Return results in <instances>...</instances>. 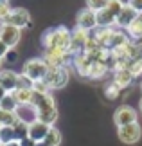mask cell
Listing matches in <instances>:
<instances>
[{"mask_svg":"<svg viewBox=\"0 0 142 146\" xmlns=\"http://www.w3.org/2000/svg\"><path fill=\"white\" fill-rule=\"evenodd\" d=\"M34 90V88H32ZM32 105L36 106L38 110V121H43L47 125L52 126L56 119H58V108H56V101L50 96L49 92H36L34 90V99H32Z\"/></svg>","mask_w":142,"mask_h":146,"instance_id":"1","label":"cell"},{"mask_svg":"<svg viewBox=\"0 0 142 146\" xmlns=\"http://www.w3.org/2000/svg\"><path fill=\"white\" fill-rule=\"evenodd\" d=\"M42 43L45 49H70V31L63 25L52 27V29L45 31L42 36Z\"/></svg>","mask_w":142,"mask_h":146,"instance_id":"2","label":"cell"},{"mask_svg":"<svg viewBox=\"0 0 142 146\" xmlns=\"http://www.w3.org/2000/svg\"><path fill=\"white\" fill-rule=\"evenodd\" d=\"M49 70V65L45 63L43 58H32V60H27L24 67H22V74H24L27 80H31L32 83L34 81H42L45 74Z\"/></svg>","mask_w":142,"mask_h":146,"instance_id":"3","label":"cell"},{"mask_svg":"<svg viewBox=\"0 0 142 146\" xmlns=\"http://www.w3.org/2000/svg\"><path fill=\"white\" fill-rule=\"evenodd\" d=\"M43 81L49 88H63L69 83V70L67 67H49Z\"/></svg>","mask_w":142,"mask_h":146,"instance_id":"4","label":"cell"},{"mask_svg":"<svg viewBox=\"0 0 142 146\" xmlns=\"http://www.w3.org/2000/svg\"><path fill=\"white\" fill-rule=\"evenodd\" d=\"M2 24H7V25H13V27H18V29H24V27H29L31 25V15L29 11L24 9V7H11L9 15L2 20Z\"/></svg>","mask_w":142,"mask_h":146,"instance_id":"5","label":"cell"},{"mask_svg":"<svg viewBox=\"0 0 142 146\" xmlns=\"http://www.w3.org/2000/svg\"><path fill=\"white\" fill-rule=\"evenodd\" d=\"M43 60L49 67H65L69 61H74V54L63 49H45Z\"/></svg>","mask_w":142,"mask_h":146,"instance_id":"6","label":"cell"},{"mask_svg":"<svg viewBox=\"0 0 142 146\" xmlns=\"http://www.w3.org/2000/svg\"><path fill=\"white\" fill-rule=\"evenodd\" d=\"M88 38H90V31H85L81 27H76L74 31H70V49H69V52L74 54V56L83 54Z\"/></svg>","mask_w":142,"mask_h":146,"instance_id":"7","label":"cell"},{"mask_svg":"<svg viewBox=\"0 0 142 146\" xmlns=\"http://www.w3.org/2000/svg\"><path fill=\"white\" fill-rule=\"evenodd\" d=\"M117 135H119V139H121L124 144H135L140 139V135H142L140 125H139V123H131V125L119 126Z\"/></svg>","mask_w":142,"mask_h":146,"instance_id":"8","label":"cell"},{"mask_svg":"<svg viewBox=\"0 0 142 146\" xmlns=\"http://www.w3.org/2000/svg\"><path fill=\"white\" fill-rule=\"evenodd\" d=\"M76 22H77V27H81L85 31H94L97 29V15H95L94 9L90 7H85L77 13L76 16Z\"/></svg>","mask_w":142,"mask_h":146,"instance_id":"9","label":"cell"},{"mask_svg":"<svg viewBox=\"0 0 142 146\" xmlns=\"http://www.w3.org/2000/svg\"><path fill=\"white\" fill-rule=\"evenodd\" d=\"M20 35H22V29H18V27H13V25H7V24L0 25V40H2L9 49L18 45Z\"/></svg>","mask_w":142,"mask_h":146,"instance_id":"10","label":"cell"},{"mask_svg":"<svg viewBox=\"0 0 142 146\" xmlns=\"http://www.w3.org/2000/svg\"><path fill=\"white\" fill-rule=\"evenodd\" d=\"M113 121H115L117 126H124V125H131V123H137V112L135 108L128 105H122L119 106L113 114Z\"/></svg>","mask_w":142,"mask_h":146,"instance_id":"11","label":"cell"},{"mask_svg":"<svg viewBox=\"0 0 142 146\" xmlns=\"http://www.w3.org/2000/svg\"><path fill=\"white\" fill-rule=\"evenodd\" d=\"M15 114L18 117V121H24L27 125L38 121V110H36V106L31 105V103L29 105H18L16 110H15Z\"/></svg>","mask_w":142,"mask_h":146,"instance_id":"12","label":"cell"},{"mask_svg":"<svg viewBox=\"0 0 142 146\" xmlns=\"http://www.w3.org/2000/svg\"><path fill=\"white\" fill-rule=\"evenodd\" d=\"M20 74H16L13 70H0V85L5 92H13L18 88Z\"/></svg>","mask_w":142,"mask_h":146,"instance_id":"13","label":"cell"},{"mask_svg":"<svg viewBox=\"0 0 142 146\" xmlns=\"http://www.w3.org/2000/svg\"><path fill=\"white\" fill-rule=\"evenodd\" d=\"M49 130H50V125H47V123H43V121H34V123L29 125V135L27 137H31L34 143H40L47 137Z\"/></svg>","mask_w":142,"mask_h":146,"instance_id":"14","label":"cell"},{"mask_svg":"<svg viewBox=\"0 0 142 146\" xmlns=\"http://www.w3.org/2000/svg\"><path fill=\"white\" fill-rule=\"evenodd\" d=\"M137 16H139L137 11H135L131 5H128V4H126V5H124V9L121 11V15L117 16V25H119V27H122V29H126V27L131 24V22L137 18Z\"/></svg>","mask_w":142,"mask_h":146,"instance_id":"15","label":"cell"},{"mask_svg":"<svg viewBox=\"0 0 142 146\" xmlns=\"http://www.w3.org/2000/svg\"><path fill=\"white\" fill-rule=\"evenodd\" d=\"M13 96L16 99L18 105H32V99H34V90L32 87H24V88H16L13 90Z\"/></svg>","mask_w":142,"mask_h":146,"instance_id":"16","label":"cell"},{"mask_svg":"<svg viewBox=\"0 0 142 146\" xmlns=\"http://www.w3.org/2000/svg\"><path fill=\"white\" fill-rule=\"evenodd\" d=\"M95 15H97V27H113V25H117V18L106 7L95 11Z\"/></svg>","mask_w":142,"mask_h":146,"instance_id":"17","label":"cell"},{"mask_svg":"<svg viewBox=\"0 0 142 146\" xmlns=\"http://www.w3.org/2000/svg\"><path fill=\"white\" fill-rule=\"evenodd\" d=\"M133 81V74L129 69H124V70H115L113 72V83L121 88H126L128 85H131Z\"/></svg>","mask_w":142,"mask_h":146,"instance_id":"18","label":"cell"},{"mask_svg":"<svg viewBox=\"0 0 142 146\" xmlns=\"http://www.w3.org/2000/svg\"><path fill=\"white\" fill-rule=\"evenodd\" d=\"M108 67L106 63H103V61H92V65H90V69H88V76L87 78H92V80H99V78H103L106 72H108Z\"/></svg>","mask_w":142,"mask_h":146,"instance_id":"19","label":"cell"},{"mask_svg":"<svg viewBox=\"0 0 142 146\" xmlns=\"http://www.w3.org/2000/svg\"><path fill=\"white\" fill-rule=\"evenodd\" d=\"M16 106H18V103H16V99L13 96V92H7L5 96L2 98V101H0V110H5V112H15Z\"/></svg>","mask_w":142,"mask_h":146,"instance_id":"20","label":"cell"},{"mask_svg":"<svg viewBox=\"0 0 142 146\" xmlns=\"http://www.w3.org/2000/svg\"><path fill=\"white\" fill-rule=\"evenodd\" d=\"M13 130H15L16 141H22V139H25L27 135H29V125L24 123V121H16L13 125Z\"/></svg>","mask_w":142,"mask_h":146,"instance_id":"21","label":"cell"},{"mask_svg":"<svg viewBox=\"0 0 142 146\" xmlns=\"http://www.w3.org/2000/svg\"><path fill=\"white\" fill-rule=\"evenodd\" d=\"M11 141H16L13 126H0V144H7Z\"/></svg>","mask_w":142,"mask_h":146,"instance_id":"22","label":"cell"},{"mask_svg":"<svg viewBox=\"0 0 142 146\" xmlns=\"http://www.w3.org/2000/svg\"><path fill=\"white\" fill-rule=\"evenodd\" d=\"M124 5H126V4H124L122 0H108L106 9H108V11H110V13H112V15L117 18V16L121 15V11L124 9Z\"/></svg>","mask_w":142,"mask_h":146,"instance_id":"23","label":"cell"},{"mask_svg":"<svg viewBox=\"0 0 142 146\" xmlns=\"http://www.w3.org/2000/svg\"><path fill=\"white\" fill-rule=\"evenodd\" d=\"M43 141H47L49 144H52V146H59V143H61V133H59V130H58V128H54V126H50L47 137H45Z\"/></svg>","mask_w":142,"mask_h":146,"instance_id":"24","label":"cell"},{"mask_svg":"<svg viewBox=\"0 0 142 146\" xmlns=\"http://www.w3.org/2000/svg\"><path fill=\"white\" fill-rule=\"evenodd\" d=\"M119 92H121V87H117L113 81H112L110 85L104 88V96H106L108 99H115V98L119 96Z\"/></svg>","mask_w":142,"mask_h":146,"instance_id":"25","label":"cell"},{"mask_svg":"<svg viewBox=\"0 0 142 146\" xmlns=\"http://www.w3.org/2000/svg\"><path fill=\"white\" fill-rule=\"evenodd\" d=\"M129 70H131L133 78H135V76H140V74H142V60H140V58H137V60H131Z\"/></svg>","mask_w":142,"mask_h":146,"instance_id":"26","label":"cell"},{"mask_svg":"<svg viewBox=\"0 0 142 146\" xmlns=\"http://www.w3.org/2000/svg\"><path fill=\"white\" fill-rule=\"evenodd\" d=\"M87 7L90 9H94V11H99V9H103L106 7V4H108V0H87Z\"/></svg>","mask_w":142,"mask_h":146,"instance_id":"27","label":"cell"},{"mask_svg":"<svg viewBox=\"0 0 142 146\" xmlns=\"http://www.w3.org/2000/svg\"><path fill=\"white\" fill-rule=\"evenodd\" d=\"M9 11H11L9 2H4V0H0V20H4L5 16L9 15Z\"/></svg>","mask_w":142,"mask_h":146,"instance_id":"28","label":"cell"},{"mask_svg":"<svg viewBox=\"0 0 142 146\" xmlns=\"http://www.w3.org/2000/svg\"><path fill=\"white\" fill-rule=\"evenodd\" d=\"M128 5H131L139 15L142 13V0H128Z\"/></svg>","mask_w":142,"mask_h":146,"instance_id":"29","label":"cell"},{"mask_svg":"<svg viewBox=\"0 0 142 146\" xmlns=\"http://www.w3.org/2000/svg\"><path fill=\"white\" fill-rule=\"evenodd\" d=\"M9 50H11V49H9L7 45H5V43H4L2 40H0V58L4 60L5 56H7V52H9Z\"/></svg>","mask_w":142,"mask_h":146,"instance_id":"30","label":"cell"},{"mask_svg":"<svg viewBox=\"0 0 142 146\" xmlns=\"http://www.w3.org/2000/svg\"><path fill=\"white\" fill-rule=\"evenodd\" d=\"M20 146H36V143L32 141L31 137H25V139H22V141H20Z\"/></svg>","mask_w":142,"mask_h":146,"instance_id":"31","label":"cell"},{"mask_svg":"<svg viewBox=\"0 0 142 146\" xmlns=\"http://www.w3.org/2000/svg\"><path fill=\"white\" fill-rule=\"evenodd\" d=\"M5 58H7V60H15V58H16V56H15V52H13V49H11L9 52H7V56H5Z\"/></svg>","mask_w":142,"mask_h":146,"instance_id":"32","label":"cell"},{"mask_svg":"<svg viewBox=\"0 0 142 146\" xmlns=\"http://www.w3.org/2000/svg\"><path fill=\"white\" fill-rule=\"evenodd\" d=\"M2 146H20V141H11L7 144H2Z\"/></svg>","mask_w":142,"mask_h":146,"instance_id":"33","label":"cell"},{"mask_svg":"<svg viewBox=\"0 0 142 146\" xmlns=\"http://www.w3.org/2000/svg\"><path fill=\"white\" fill-rule=\"evenodd\" d=\"M36 146H52V144H49L47 141H40V143H36Z\"/></svg>","mask_w":142,"mask_h":146,"instance_id":"34","label":"cell"},{"mask_svg":"<svg viewBox=\"0 0 142 146\" xmlns=\"http://www.w3.org/2000/svg\"><path fill=\"white\" fill-rule=\"evenodd\" d=\"M5 94H7V92H5V90H4V88H2V85H0V101H2V98L5 96Z\"/></svg>","mask_w":142,"mask_h":146,"instance_id":"35","label":"cell"},{"mask_svg":"<svg viewBox=\"0 0 142 146\" xmlns=\"http://www.w3.org/2000/svg\"><path fill=\"white\" fill-rule=\"evenodd\" d=\"M139 106H140V110H142V98H140V103H139Z\"/></svg>","mask_w":142,"mask_h":146,"instance_id":"36","label":"cell"},{"mask_svg":"<svg viewBox=\"0 0 142 146\" xmlns=\"http://www.w3.org/2000/svg\"><path fill=\"white\" fill-rule=\"evenodd\" d=\"M0 70H2V58H0Z\"/></svg>","mask_w":142,"mask_h":146,"instance_id":"37","label":"cell"},{"mask_svg":"<svg viewBox=\"0 0 142 146\" xmlns=\"http://www.w3.org/2000/svg\"><path fill=\"white\" fill-rule=\"evenodd\" d=\"M139 16H140V20H142V13H140V15H139Z\"/></svg>","mask_w":142,"mask_h":146,"instance_id":"38","label":"cell"},{"mask_svg":"<svg viewBox=\"0 0 142 146\" xmlns=\"http://www.w3.org/2000/svg\"><path fill=\"white\" fill-rule=\"evenodd\" d=\"M140 90H142V83H140Z\"/></svg>","mask_w":142,"mask_h":146,"instance_id":"39","label":"cell"},{"mask_svg":"<svg viewBox=\"0 0 142 146\" xmlns=\"http://www.w3.org/2000/svg\"><path fill=\"white\" fill-rule=\"evenodd\" d=\"M4 2H9V0H4Z\"/></svg>","mask_w":142,"mask_h":146,"instance_id":"40","label":"cell"},{"mask_svg":"<svg viewBox=\"0 0 142 146\" xmlns=\"http://www.w3.org/2000/svg\"><path fill=\"white\" fill-rule=\"evenodd\" d=\"M0 146H2V144H0Z\"/></svg>","mask_w":142,"mask_h":146,"instance_id":"41","label":"cell"}]
</instances>
